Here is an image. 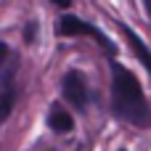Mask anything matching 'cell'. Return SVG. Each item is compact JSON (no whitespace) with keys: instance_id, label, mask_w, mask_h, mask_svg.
Masks as SVG:
<instances>
[{"instance_id":"obj_8","label":"cell","mask_w":151,"mask_h":151,"mask_svg":"<svg viewBox=\"0 0 151 151\" xmlns=\"http://www.w3.org/2000/svg\"><path fill=\"white\" fill-rule=\"evenodd\" d=\"M50 3H56L58 8H66V5H72V0H50Z\"/></svg>"},{"instance_id":"obj_4","label":"cell","mask_w":151,"mask_h":151,"mask_svg":"<svg viewBox=\"0 0 151 151\" xmlns=\"http://www.w3.org/2000/svg\"><path fill=\"white\" fill-rule=\"evenodd\" d=\"M61 90H64V98H66L74 109H80V111H85V106L90 104V88H88L85 77H82L77 69H72V72L64 74Z\"/></svg>"},{"instance_id":"obj_1","label":"cell","mask_w":151,"mask_h":151,"mask_svg":"<svg viewBox=\"0 0 151 151\" xmlns=\"http://www.w3.org/2000/svg\"><path fill=\"white\" fill-rule=\"evenodd\" d=\"M111 106L119 119H125L135 127L151 125V109L143 96V88H141L138 77L122 64H111Z\"/></svg>"},{"instance_id":"obj_3","label":"cell","mask_w":151,"mask_h":151,"mask_svg":"<svg viewBox=\"0 0 151 151\" xmlns=\"http://www.w3.org/2000/svg\"><path fill=\"white\" fill-rule=\"evenodd\" d=\"M56 32L58 35H64V37H74V35H88V37H93L106 53H117V48H114V42L98 29V27H93V24H88V21H80L77 16H61L58 19V27H56Z\"/></svg>"},{"instance_id":"obj_6","label":"cell","mask_w":151,"mask_h":151,"mask_svg":"<svg viewBox=\"0 0 151 151\" xmlns=\"http://www.w3.org/2000/svg\"><path fill=\"white\" fill-rule=\"evenodd\" d=\"M125 37L130 40V45H133L135 56L141 58V64H143V66H146V69L151 72V53H149V48H146V42H143V40H141V37L133 32V29H127V27H125Z\"/></svg>"},{"instance_id":"obj_5","label":"cell","mask_w":151,"mask_h":151,"mask_svg":"<svg viewBox=\"0 0 151 151\" xmlns=\"http://www.w3.org/2000/svg\"><path fill=\"white\" fill-rule=\"evenodd\" d=\"M48 127L50 130H56V133H72L74 130V119H72V114L64 109V106H53L50 109V114H48Z\"/></svg>"},{"instance_id":"obj_2","label":"cell","mask_w":151,"mask_h":151,"mask_svg":"<svg viewBox=\"0 0 151 151\" xmlns=\"http://www.w3.org/2000/svg\"><path fill=\"white\" fill-rule=\"evenodd\" d=\"M16 56L8 50L5 42H0V119L5 122L11 117L13 101H16Z\"/></svg>"},{"instance_id":"obj_7","label":"cell","mask_w":151,"mask_h":151,"mask_svg":"<svg viewBox=\"0 0 151 151\" xmlns=\"http://www.w3.org/2000/svg\"><path fill=\"white\" fill-rule=\"evenodd\" d=\"M32 35H35V24H29V27H27V32H24V37H27V40H32Z\"/></svg>"}]
</instances>
